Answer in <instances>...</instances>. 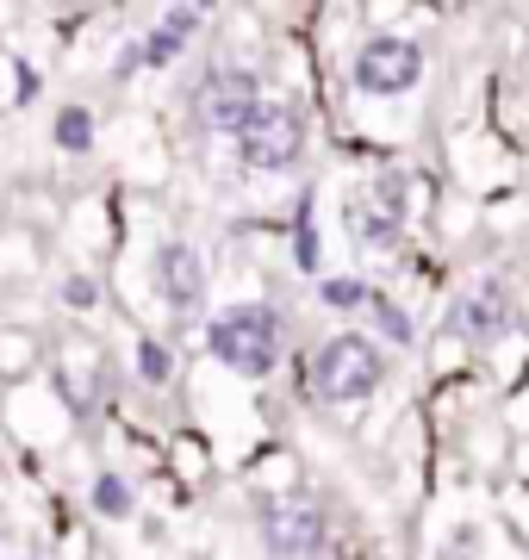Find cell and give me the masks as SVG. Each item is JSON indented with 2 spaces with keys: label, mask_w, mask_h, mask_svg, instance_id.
<instances>
[{
  "label": "cell",
  "mask_w": 529,
  "mask_h": 560,
  "mask_svg": "<svg viewBox=\"0 0 529 560\" xmlns=\"http://www.w3.org/2000/svg\"><path fill=\"white\" fill-rule=\"evenodd\" d=\"M57 143L62 150H87V143H94V113H87V106H62L57 113Z\"/></svg>",
  "instance_id": "10"
},
{
  "label": "cell",
  "mask_w": 529,
  "mask_h": 560,
  "mask_svg": "<svg viewBox=\"0 0 529 560\" xmlns=\"http://www.w3.org/2000/svg\"><path fill=\"white\" fill-rule=\"evenodd\" d=\"M156 293H163V305L175 312V318H193L200 312V300H205V261H200V249L193 243H163L156 249Z\"/></svg>",
  "instance_id": "7"
},
{
  "label": "cell",
  "mask_w": 529,
  "mask_h": 560,
  "mask_svg": "<svg viewBox=\"0 0 529 560\" xmlns=\"http://www.w3.org/2000/svg\"><path fill=\"white\" fill-rule=\"evenodd\" d=\"M62 300H69V305H82V312H87V305L101 300V287H94V280H87V275H75V280H69V287H62Z\"/></svg>",
  "instance_id": "16"
},
{
  "label": "cell",
  "mask_w": 529,
  "mask_h": 560,
  "mask_svg": "<svg viewBox=\"0 0 529 560\" xmlns=\"http://www.w3.org/2000/svg\"><path fill=\"white\" fill-rule=\"evenodd\" d=\"M143 69V44H125L119 50V75H138Z\"/></svg>",
  "instance_id": "17"
},
{
  "label": "cell",
  "mask_w": 529,
  "mask_h": 560,
  "mask_svg": "<svg viewBox=\"0 0 529 560\" xmlns=\"http://www.w3.org/2000/svg\"><path fill=\"white\" fill-rule=\"evenodd\" d=\"M94 504H101L106 517H125V511H131V492H125V480H113V474H106V480L94 486Z\"/></svg>",
  "instance_id": "13"
},
{
  "label": "cell",
  "mask_w": 529,
  "mask_h": 560,
  "mask_svg": "<svg viewBox=\"0 0 529 560\" xmlns=\"http://www.w3.org/2000/svg\"><path fill=\"white\" fill-rule=\"evenodd\" d=\"M448 330H455L461 342H498L510 330V293L498 287V280L468 287V293L455 300V312H448Z\"/></svg>",
  "instance_id": "8"
},
{
  "label": "cell",
  "mask_w": 529,
  "mask_h": 560,
  "mask_svg": "<svg viewBox=\"0 0 529 560\" xmlns=\"http://www.w3.org/2000/svg\"><path fill=\"white\" fill-rule=\"evenodd\" d=\"M380 386V349L367 337H330L311 355V393L325 405H362Z\"/></svg>",
  "instance_id": "2"
},
{
  "label": "cell",
  "mask_w": 529,
  "mask_h": 560,
  "mask_svg": "<svg viewBox=\"0 0 529 560\" xmlns=\"http://www.w3.org/2000/svg\"><path fill=\"white\" fill-rule=\"evenodd\" d=\"M205 342H212V355L231 374L262 381V374H274V361H281V312L274 305H231V312L212 318Z\"/></svg>",
  "instance_id": "1"
},
{
  "label": "cell",
  "mask_w": 529,
  "mask_h": 560,
  "mask_svg": "<svg viewBox=\"0 0 529 560\" xmlns=\"http://www.w3.org/2000/svg\"><path fill=\"white\" fill-rule=\"evenodd\" d=\"M367 305H374V318H380V330H387V342H411V337H418V330H411V318H405V312H399L392 300H380V293H374Z\"/></svg>",
  "instance_id": "11"
},
{
  "label": "cell",
  "mask_w": 529,
  "mask_h": 560,
  "mask_svg": "<svg viewBox=\"0 0 529 560\" xmlns=\"http://www.w3.org/2000/svg\"><path fill=\"white\" fill-rule=\"evenodd\" d=\"M138 374L143 381H168V349L163 342H138Z\"/></svg>",
  "instance_id": "15"
},
{
  "label": "cell",
  "mask_w": 529,
  "mask_h": 560,
  "mask_svg": "<svg viewBox=\"0 0 529 560\" xmlns=\"http://www.w3.org/2000/svg\"><path fill=\"white\" fill-rule=\"evenodd\" d=\"M418 75H424V50H418L411 38L380 32V38H367L362 50H355V88H362V94H374V101L411 94V88H418Z\"/></svg>",
  "instance_id": "4"
},
{
  "label": "cell",
  "mask_w": 529,
  "mask_h": 560,
  "mask_svg": "<svg viewBox=\"0 0 529 560\" xmlns=\"http://www.w3.org/2000/svg\"><path fill=\"white\" fill-rule=\"evenodd\" d=\"M318 293H325V305H337V312H349V305H367V300H374L362 280H325Z\"/></svg>",
  "instance_id": "12"
},
{
  "label": "cell",
  "mask_w": 529,
  "mask_h": 560,
  "mask_svg": "<svg viewBox=\"0 0 529 560\" xmlns=\"http://www.w3.org/2000/svg\"><path fill=\"white\" fill-rule=\"evenodd\" d=\"M193 25H200V7H181V13H168L150 38H143V62H175L193 38Z\"/></svg>",
  "instance_id": "9"
},
{
  "label": "cell",
  "mask_w": 529,
  "mask_h": 560,
  "mask_svg": "<svg viewBox=\"0 0 529 560\" xmlns=\"http://www.w3.org/2000/svg\"><path fill=\"white\" fill-rule=\"evenodd\" d=\"M325 511L318 504H268L262 511V541H268V555H281V560H311V555H325Z\"/></svg>",
  "instance_id": "6"
},
{
  "label": "cell",
  "mask_w": 529,
  "mask_h": 560,
  "mask_svg": "<svg viewBox=\"0 0 529 560\" xmlns=\"http://www.w3.org/2000/svg\"><path fill=\"white\" fill-rule=\"evenodd\" d=\"M392 237H399V219H392V212H380V219H374V212H362V243L387 249Z\"/></svg>",
  "instance_id": "14"
},
{
  "label": "cell",
  "mask_w": 529,
  "mask_h": 560,
  "mask_svg": "<svg viewBox=\"0 0 529 560\" xmlns=\"http://www.w3.org/2000/svg\"><path fill=\"white\" fill-rule=\"evenodd\" d=\"M256 106H262V94H256V75L249 69H212L200 81V119L212 131H224V138H237Z\"/></svg>",
  "instance_id": "5"
},
{
  "label": "cell",
  "mask_w": 529,
  "mask_h": 560,
  "mask_svg": "<svg viewBox=\"0 0 529 560\" xmlns=\"http://www.w3.org/2000/svg\"><path fill=\"white\" fill-rule=\"evenodd\" d=\"M306 150V119L299 106H281V101H262L249 113V125L237 131V156L249 168H293Z\"/></svg>",
  "instance_id": "3"
},
{
  "label": "cell",
  "mask_w": 529,
  "mask_h": 560,
  "mask_svg": "<svg viewBox=\"0 0 529 560\" xmlns=\"http://www.w3.org/2000/svg\"><path fill=\"white\" fill-rule=\"evenodd\" d=\"M524 62H529V38H524Z\"/></svg>",
  "instance_id": "18"
}]
</instances>
